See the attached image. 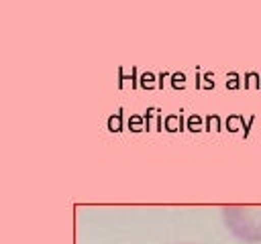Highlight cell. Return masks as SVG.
Instances as JSON below:
<instances>
[{
	"mask_svg": "<svg viewBox=\"0 0 261 244\" xmlns=\"http://www.w3.org/2000/svg\"><path fill=\"white\" fill-rule=\"evenodd\" d=\"M222 220L232 236L243 242H261V205H224Z\"/></svg>",
	"mask_w": 261,
	"mask_h": 244,
	"instance_id": "1",
	"label": "cell"
}]
</instances>
